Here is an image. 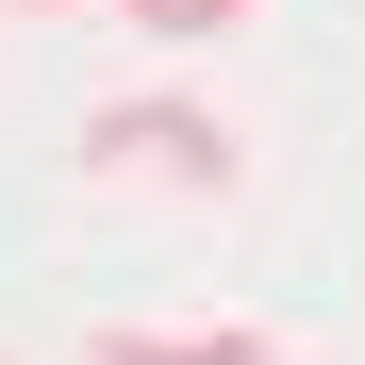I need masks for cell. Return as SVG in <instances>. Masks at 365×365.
Here are the masks:
<instances>
[{
	"label": "cell",
	"instance_id": "cell-1",
	"mask_svg": "<svg viewBox=\"0 0 365 365\" xmlns=\"http://www.w3.org/2000/svg\"><path fill=\"white\" fill-rule=\"evenodd\" d=\"M83 166L100 182H200V200H216V182H232V133L182 116V100H116L100 133H83Z\"/></svg>",
	"mask_w": 365,
	"mask_h": 365
},
{
	"label": "cell",
	"instance_id": "cell-2",
	"mask_svg": "<svg viewBox=\"0 0 365 365\" xmlns=\"http://www.w3.org/2000/svg\"><path fill=\"white\" fill-rule=\"evenodd\" d=\"M150 50H200V34H232V17H266V0H116Z\"/></svg>",
	"mask_w": 365,
	"mask_h": 365
},
{
	"label": "cell",
	"instance_id": "cell-3",
	"mask_svg": "<svg viewBox=\"0 0 365 365\" xmlns=\"http://www.w3.org/2000/svg\"><path fill=\"white\" fill-rule=\"evenodd\" d=\"M17 17H67V0H17Z\"/></svg>",
	"mask_w": 365,
	"mask_h": 365
}]
</instances>
